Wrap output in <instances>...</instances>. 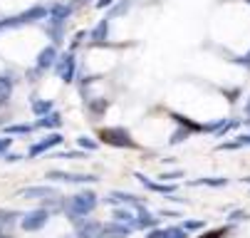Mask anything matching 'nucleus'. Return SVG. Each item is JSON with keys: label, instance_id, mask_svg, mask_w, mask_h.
<instances>
[{"label": "nucleus", "instance_id": "obj_34", "mask_svg": "<svg viewBox=\"0 0 250 238\" xmlns=\"http://www.w3.org/2000/svg\"><path fill=\"white\" fill-rule=\"evenodd\" d=\"M84 154H80V151H64L62 154V159H82Z\"/></svg>", "mask_w": 250, "mask_h": 238}, {"label": "nucleus", "instance_id": "obj_24", "mask_svg": "<svg viewBox=\"0 0 250 238\" xmlns=\"http://www.w3.org/2000/svg\"><path fill=\"white\" fill-rule=\"evenodd\" d=\"M89 109H92L94 117H99V114L106 109V99H94V102H89Z\"/></svg>", "mask_w": 250, "mask_h": 238}, {"label": "nucleus", "instance_id": "obj_20", "mask_svg": "<svg viewBox=\"0 0 250 238\" xmlns=\"http://www.w3.org/2000/svg\"><path fill=\"white\" fill-rule=\"evenodd\" d=\"M114 221H119V223H126V226L136 228V218H134V214H131L129 209H117V211H114Z\"/></svg>", "mask_w": 250, "mask_h": 238}, {"label": "nucleus", "instance_id": "obj_18", "mask_svg": "<svg viewBox=\"0 0 250 238\" xmlns=\"http://www.w3.org/2000/svg\"><path fill=\"white\" fill-rule=\"evenodd\" d=\"M45 30H47V35L52 38V45H60V43H62V38H64V25H60V22H50V20H47Z\"/></svg>", "mask_w": 250, "mask_h": 238}, {"label": "nucleus", "instance_id": "obj_35", "mask_svg": "<svg viewBox=\"0 0 250 238\" xmlns=\"http://www.w3.org/2000/svg\"><path fill=\"white\" fill-rule=\"evenodd\" d=\"M226 233V228H218V231H210V233H206V236H201V238H218V236H223Z\"/></svg>", "mask_w": 250, "mask_h": 238}, {"label": "nucleus", "instance_id": "obj_41", "mask_svg": "<svg viewBox=\"0 0 250 238\" xmlns=\"http://www.w3.org/2000/svg\"><path fill=\"white\" fill-rule=\"evenodd\" d=\"M75 3H84V0H75Z\"/></svg>", "mask_w": 250, "mask_h": 238}, {"label": "nucleus", "instance_id": "obj_21", "mask_svg": "<svg viewBox=\"0 0 250 238\" xmlns=\"http://www.w3.org/2000/svg\"><path fill=\"white\" fill-rule=\"evenodd\" d=\"M10 92H13V80L0 77V105H5V102L10 99Z\"/></svg>", "mask_w": 250, "mask_h": 238}, {"label": "nucleus", "instance_id": "obj_9", "mask_svg": "<svg viewBox=\"0 0 250 238\" xmlns=\"http://www.w3.org/2000/svg\"><path fill=\"white\" fill-rule=\"evenodd\" d=\"M102 223L99 221H80L77 223V238H102Z\"/></svg>", "mask_w": 250, "mask_h": 238}, {"label": "nucleus", "instance_id": "obj_7", "mask_svg": "<svg viewBox=\"0 0 250 238\" xmlns=\"http://www.w3.org/2000/svg\"><path fill=\"white\" fill-rule=\"evenodd\" d=\"M47 179L67 181V184H87V181H97V176H92V174H67V172H50Z\"/></svg>", "mask_w": 250, "mask_h": 238}, {"label": "nucleus", "instance_id": "obj_8", "mask_svg": "<svg viewBox=\"0 0 250 238\" xmlns=\"http://www.w3.org/2000/svg\"><path fill=\"white\" fill-rule=\"evenodd\" d=\"M57 47L55 45H47V47H42L40 50V55H38V62H35V65H38V70L42 72V70H47V67H55V62H57Z\"/></svg>", "mask_w": 250, "mask_h": 238}, {"label": "nucleus", "instance_id": "obj_16", "mask_svg": "<svg viewBox=\"0 0 250 238\" xmlns=\"http://www.w3.org/2000/svg\"><path fill=\"white\" fill-rule=\"evenodd\" d=\"M106 201L109 203H134V206H139V198L134 194H124V191H112L106 196Z\"/></svg>", "mask_w": 250, "mask_h": 238}, {"label": "nucleus", "instance_id": "obj_43", "mask_svg": "<svg viewBox=\"0 0 250 238\" xmlns=\"http://www.w3.org/2000/svg\"><path fill=\"white\" fill-rule=\"evenodd\" d=\"M245 3H250V0H245Z\"/></svg>", "mask_w": 250, "mask_h": 238}, {"label": "nucleus", "instance_id": "obj_30", "mask_svg": "<svg viewBox=\"0 0 250 238\" xmlns=\"http://www.w3.org/2000/svg\"><path fill=\"white\" fill-rule=\"evenodd\" d=\"M235 144L238 147H250V134H240V137H235Z\"/></svg>", "mask_w": 250, "mask_h": 238}, {"label": "nucleus", "instance_id": "obj_12", "mask_svg": "<svg viewBox=\"0 0 250 238\" xmlns=\"http://www.w3.org/2000/svg\"><path fill=\"white\" fill-rule=\"evenodd\" d=\"M69 15H72V5L55 3L52 8H47V18H50V22H60V25H64Z\"/></svg>", "mask_w": 250, "mask_h": 238}, {"label": "nucleus", "instance_id": "obj_29", "mask_svg": "<svg viewBox=\"0 0 250 238\" xmlns=\"http://www.w3.org/2000/svg\"><path fill=\"white\" fill-rule=\"evenodd\" d=\"M203 226H206L203 221H184L181 228H184V231H198V228H203Z\"/></svg>", "mask_w": 250, "mask_h": 238}, {"label": "nucleus", "instance_id": "obj_22", "mask_svg": "<svg viewBox=\"0 0 250 238\" xmlns=\"http://www.w3.org/2000/svg\"><path fill=\"white\" fill-rule=\"evenodd\" d=\"M228 179H221V176H213V179H196L191 181V186H226Z\"/></svg>", "mask_w": 250, "mask_h": 238}, {"label": "nucleus", "instance_id": "obj_31", "mask_svg": "<svg viewBox=\"0 0 250 238\" xmlns=\"http://www.w3.org/2000/svg\"><path fill=\"white\" fill-rule=\"evenodd\" d=\"M129 3H131V0H122V3H119V5L112 10V15H119V13H124V10L129 8Z\"/></svg>", "mask_w": 250, "mask_h": 238}, {"label": "nucleus", "instance_id": "obj_39", "mask_svg": "<svg viewBox=\"0 0 250 238\" xmlns=\"http://www.w3.org/2000/svg\"><path fill=\"white\" fill-rule=\"evenodd\" d=\"M230 218H233V221H240V218H245V214H243V211H235Z\"/></svg>", "mask_w": 250, "mask_h": 238}, {"label": "nucleus", "instance_id": "obj_27", "mask_svg": "<svg viewBox=\"0 0 250 238\" xmlns=\"http://www.w3.org/2000/svg\"><path fill=\"white\" fill-rule=\"evenodd\" d=\"M20 214H15V211H0V226H5V223H13L15 218H18Z\"/></svg>", "mask_w": 250, "mask_h": 238}, {"label": "nucleus", "instance_id": "obj_1", "mask_svg": "<svg viewBox=\"0 0 250 238\" xmlns=\"http://www.w3.org/2000/svg\"><path fill=\"white\" fill-rule=\"evenodd\" d=\"M94 206H97V194L94 191H80L77 196H72L64 203V214L72 218L75 223H80L82 216L94 211Z\"/></svg>", "mask_w": 250, "mask_h": 238}, {"label": "nucleus", "instance_id": "obj_13", "mask_svg": "<svg viewBox=\"0 0 250 238\" xmlns=\"http://www.w3.org/2000/svg\"><path fill=\"white\" fill-rule=\"evenodd\" d=\"M136 179L144 184L149 191H156V194H173L176 191V186H171V184H156V181H151V179H146L144 174H136Z\"/></svg>", "mask_w": 250, "mask_h": 238}, {"label": "nucleus", "instance_id": "obj_10", "mask_svg": "<svg viewBox=\"0 0 250 238\" xmlns=\"http://www.w3.org/2000/svg\"><path fill=\"white\" fill-rule=\"evenodd\" d=\"M129 233H131V226L119 223V221H112L102 228V238H126Z\"/></svg>", "mask_w": 250, "mask_h": 238}, {"label": "nucleus", "instance_id": "obj_5", "mask_svg": "<svg viewBox=\"0 0 250 238\" xmlns=\"http://www.w3.org/2000/svg\"><path fill=\"white\" fill-rule=\"evenodd\" d=\"M55 72L62 77V82H72V77H75V55L72 52L60 55L57 62H55Z\"/></svg>", "mask_w": 250, "mask_h": 238}, {"label": "nucleus", "instance_id": "obj_23", "mask_svg": "<svg viewBox=\"0 0 250 238\" xmlns=\"http://www.w3.org/2000/svg\"><path fill=\"white\" fill-rule=\"evenodd\" d=\"M164 238H188V231H184L181 226H171L164 231Z\"/></svg>", "mask_w": 250, "mask_h": 238}, {"label": "nucleus", "instance_id": "obj_15", "mask_svg": "<svg viewBox=\"0 0 250 238\" xmlns=\"http://www.w3.org/2000/svg\"><path fill=\"white\" fill-rule=\"evenodd\" d=\"M38 127L40 129H57V127H62V117L57 112H50V114H45V117L38 119Z\"/></svg>", "mask_w": 250, "mask_h": 238}, {"label": "nucleus", "instance_id": "obj_2", "mask_svg": "<svg viewBox=\"0 0 250 238\" xmlns=\"http://www.w3.org/2000/svg\"><path fill=\"white\" fill-rule=\"evenodd\" d=\"M99 139L104 144H112V147H136L131 134L124 129V127H106L99 131Z\"/></svg>", "mask_w": 250, "mask_h": 238}, {"label": "nucleus", "instance_id": "obj_6", "mask_svg": "<svg viewBox=\"0 0 250 238\" xmlns=\"http://www.w3.org/2000/svg\"><path fill=\"white\" fill-rule=\"evenodd\" d=\"M22 198H45V201H57L60 191L52 186H30L22 191Z\"/></svg>", "mask_w": 250, "mask_h": 238}, {"label": "nucleus", "instance_id": "obj_37", "mask_svg": "<svg viewBox=\"0 0 250 238\" xmlns=\"http://www.w3.org/2000/svg\"><path fill=\"white\" fill-rule=\"evenodd\" d=\"M245 124H250V99L245 102Z\"/></svg>", "mask_w": 250, "mask_h": 238}, {"label": "nucleus", "instance_id": "obj_3", "mask_svg": "<svg viewBox=\"0 0 250 238\" xmlns=\"http://www.w3.org/2000/svg\"><path fill=\"white\" fill-rule=\"evenodd\" d=\"M47 18V8L42 5H32L30 10L15 15V18H8V20H0V30H5V27H18V25H27V22H35V20H42Z\"/></svg>", "mask_w": 250, "mask_h": 238}, {"label": "nucleus", "instance_id": "obj_33", "mask_svg": "<svg viewBox=\"0 0 250 238\" xmlns=\"http://www.w3.org/2000/svg\"><path fill=\"white\" fill-rule=\"evenodd\" d=\"M178 176H181V172H171V174H161L164 184H166V181H173V179H178Z\"/></svg>", "mask_w": 250, "mask_h": 238}, {"label": "nucleus", "instance_id": "obj_28", "mask_svg": "<svg viewBox=\"0 0 250 238\" xmlns=\"http://www.w3.org/2000/svg\"><path fill=\"white\" fill-rule=\"evenodd\" d=\"M77 144H80L82 149H87V151H94V149H97V142H92L89 137H80V139H77Z\"/></svg>", "mask_w": 250, "mask_h": 238}, {"label": "nucleus", "instance_id": "obj_40", "mask_svg": "<svg viewBox=\"0 0 250 238\" xmlns=\"http://www.w3.org/2000/svg\"><path fill=\"white\" fill-rule=\"evenodd\" d=\"M5 159H8V161H20V156H18V154H5Z\"/></svg>", "mask_w": 250, "mask_h": 238}, {"label": "nucleus", "instance_id": "obj_26", "mask_svg": "<svg viewBox=\"0 0 250 238\" xmlns=\"http://www.w3.org/2000/svg\"><path fill=\"white\" fill-rule=\"evenodd\" d=\"M188 134H191V131L181 127V129H178V131H173V137H171V144H181L184 139H188Z\"/></svg>", "mask_w": 250, "mask_h": 238}, {"label": "nucleus", "instance_id": "obj_42", "mask_svg": "<svg viewBox=\"0 0 250 238\" xmlns=\"http://www.w3.org/2000/svg\"><path fill=\"white\" fill-rule=\"evenodd\" d=\"M243 181H248V184H250V179H243Z\"/></svg>", "mask_w": 250, "mask_h": 238}, {"label": "nucleus", "instance_id": "obj_25", "mask_svg": "<svg viewBox=\"0 0 250 238\" xmlns=\"http://www.w3.org/2000/svg\"><path fill=\"white\" fill-rule=\"evenodd\" d=\"M32 129H35L32 124H15V127H8L5 131H8V134H30Z\"/></svg>", "mask_w": 250, "mask_h": 238}, {"label": "nucleus", "instance_id": "obj_38", "mask_svg": "<svg viewBox=\"0 0 250 238\" xmlns=\"http://www.w3.org/2000/svg\"><path fill=\"white\" fill-rule=\"evenodd\" d=\"M146 238H164V231H151Z\"/></svg>", "mask_w": 250, "mask_h": 238}, {"label": "nucleus", "instance_id": "obj_17", "mask_svg": "<svg viewBox=\"0 0 250 238\" xmlns=\"http://www.w3.org/2000/svg\"><path fill=\"white\" fill-rule=\"evenodd\" d=\"M136 226H139V228H156V226H159V218H154L146 209H141V206H139V218H136Z\"/></svg>", "mask_w": 250, "mask_h": 238}, {"label": "nucleus", "instance_id": "obj_19", "mask_svg": "<svg viewBox=\"0 0 250 238\" xmlns=\"http://www.w3.org/2000/svg\"><path fill=\"white\" fill-rule=\"evenodd\" d=\"M32 112L38 114V117L50 114V112H52V102H50V99H38V97H35V99H32Z\"/></svg>", "mask_w": 250, "mask_h": 238}, {"label": "nucleus", "instance_id": "obj_11", "mask_svg": "<svg viewBox=\"0 0 250 238\" xmlns=\"http://www.w3.org/2000/svg\"><path fill=\"white\" fill-rule=\"evenodd\" d=\"M57 144H62L60 134H47L40 144H32V147L27 149V156H38V154H42V151H47V149H52V147H57Z\"/></svg>", "mask_w": 250, "mask_h": 238}, {"label": "nucleus", "instance_id": "obj_36", "mask_svg": "<svg viewBox=\"0 0 250 238\" xmlns=\"http://www.w3.org/2000/svg\"><path fill=\"white\" fill-rule=\"evenodd\" d=\"M114 0H97V8H109Z\"/></svg>", "mask_w": 250, "mask_h": 238}, {"label": "nucleus", "instance_id": "obj_14", "mask_svg": "<svg viewBox=\"0 0 250 238\" xmlns=\"http://www.w3.org/2000/svg\"><path fill=\"white\" fill-rule=\"evenodd\" d=\"M89 38H92L94 43H104L106 38H109V18L99 20V22H97V27L89 32Z\"/></svg>", "mask_w": 250, "mask_h": 238}, {"label": "nucleus", "instance_id": "obj_32", "mask_svg": "<svg viewBox=\"0 0 250 238\" xmlns=\"http://www.w3.org/2000/svg\"><path fill=\"white\" fill-rule=\"evenodd\" d=\"M235 62H238V65H243V67H248V70H250V52H248V55H243V57H235Z\"/></svg>", "mask_w": 250, "mask_h": 238}, {"label": "nucleus", "instance_id": "obj_4", "mask_svg": "<svg viewBox=\"0 0 250 238\" xmlns=\"http://www.w3.org/2000/svg\"><path fill=\"white\" fill-rule=\"evenodd\" d=\"M47 221H50V211H47V209H35V211H30V214L22 216L20 226H22L25 231H40Z\"/></svg>", "mask_w": 250, "mask_h": 238}]
</instances>
